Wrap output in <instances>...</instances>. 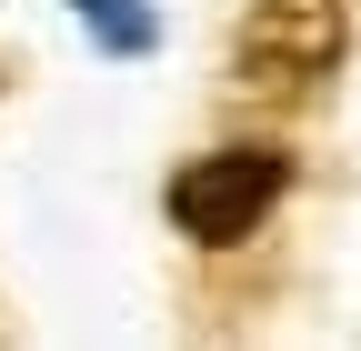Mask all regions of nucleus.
<instances>
[{"label":"nucleus","mask_w":361,"mask_h":351,"mask_svg":"<svg viewBox=\"0 0 361 351\" xmlns=\"http://www.w3.org/2000/svg\"><path fill=\"white\" fill-rule=\"evenodd\" d=\"M71 11H80V30L101 40L111 61H141L151 40H161V20H151V0H71Z\"/></svg>","instance_id":"3"},{"label":"nucleus","mask_w":361,"mask_h":351,"mask_svg":"<svg viewBox=\"0 0 361 351\" xmlns=\"http://www.w3.org/2000/svg\"><path fill=\"white\" fill-rule=\"evenodd\" d=\"M341 51H351V0H251L231 70L261 101H311L341 70Z\"/></svg>","instance_id":"1"},{"label":"nucleus","mask_w":361,"mask_h":351,"mask_svg":"<svg viewBox=\"0 0 361 351\" xmlns=\"http://www.w3.org/2000/svg\"><path fill=\"white\" fill-rule=\"evenodd\" d=\"M291 191V161L271 141H231V151H201L171 171V231L201 241V251H231L271 221V201Z\"/></svg>","instance_id":"2"}]
</instances>
